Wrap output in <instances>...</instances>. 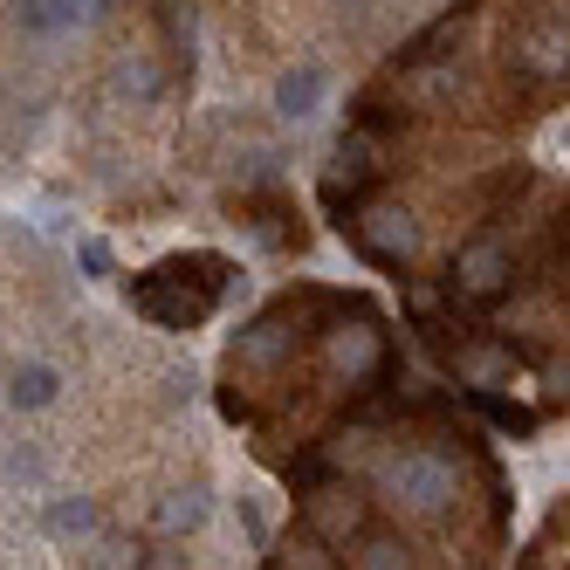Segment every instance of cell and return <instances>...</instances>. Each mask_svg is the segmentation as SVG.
<instances>
[{"mask_svg":"<svg viewBox=\"0 0 570 570\" xmlns=\"http://www.w3.org/2000/svg\"><path fill=\"white\" fill-rule=\"evenodd\" d=\"M379 495L399 509V515H413V522H433L461 502V468L440 454V446H405V454H392L379 468Z\"/></svg>","mask_w":570,"mask_h":570,"instance_id":"1","label":"cell"},{"mask_svg":"<svg viewBox=\"0 0 570 570\" xmlns=\"http://www.w3.org/2000/svg\"><path fill=\"white\" fill-rule=\"evenodd\" d=\"M385 364H392V351H385V331H379L372 316L331 323V331H323V372H331V379L372 385V379H385Z\"/></svg>","mask_w":570,"mask_h":570,"instance_id":"2","label":"cell"},{"mask_svg":"<svg viewBox=\"0 0 570 570\" xmlns=\"http://www.w3.org/2000/svg\"><path fill=\"white\" fill-rule=\"evenodd\" d=\"M509 282H515V255L502 240H468L454 255V296L461 303H495V296H509Z\"/></svg>","mask_w":570,"mask_h":570,"instance_id":"3","label":"cell"},{"mask_svg":"<svg viewBox=\"0 0 570 570\" xmlns=\"http://www.w3.org/2000/svg\"><path fill=\"white\" fill-rule=\"evenodd\" d=\"M351 234H357V248L372 255V262H405V255L420 248V227H413L405 207H364L351 220Z\"/></svg>","mask_w":570,"mask_h":570,"instance_id":"4","label":"cell"},{"mask_svg":"<svg viewBox=\"0 0 570 570\" xmlns=\"http://www.w3.org/2000/svg\"><path fill=\"white\" fill-rule=\"evenodd\" d=\"M309 529H316L323 543L351 550L364 537V502L351 495V488H323V495H309Z\"/></svg>","mask_w":570,"mask_h":570,"instance_id":"5","label":"cell"},{"mask_svg":"<svg viewBox=\"0 0 570 570\" xmlns=\"http://www.w3.org/2000/svg\"><path fill=\"white\" fill-rule=\"evenodd\" d=\"M515 62H522L529 76H557V69H570V21H537V28H522Z\"/></svg>","mask_w":570,"mask_h":570,"instance_id":"6","label":"cell"},{"mask_svg":"<svg viewBox=\"0 0 570 570\" xmlns=\"http://www.w3.org/2000/svg\"><path fill=\"white\" fill-rule=\"evenodd\" d=\"M56 399H62V372H56V364H42V357L14 364V379H8V405H14V413H49Z\"/></svg>","mask_w":570,"mask_h":570,"instance_id":"7","label":"cell"},{"mask_svg":"<svg viewBox=\"0 0 570 570\" xmlns=\"http://www.w3.org/2000/svg\"><path fill=\"white\" fill-rule=\"evenodd\" d=\"M323 90H331L323 62H296V69H282V83H275V110L282 117H316L323 110Z\"/></svg>","mask_w":570,"mask_h":570,"instance_id":"8","label":"cell"},{"mask_svg":"<svg viewBox=\"0 0 570 570\" xmlns=\"http://www.w3.org/2000/svg\"><path fill=\"white\" fill-rule=\"evenodd\" d=\"M207 509L214 502H207V488H199V481L193 488H173V495L151 509V529H158V537H193V529L207 522Z\"/></svg>","mask_w":570,"mask_h":570,"instance_id":"9","label":"cell"},{"mask_svg":"<svg viewBox=\"0 0 570 570\" xmlns=\"http://www.w3.org/2000/svg\"><path fill=\"white\" fill-rule=\"evenodd\" d=\"M97 502L90 495H56L49 509H42V529H49V537H76V543H83V537H97Z\"/></svg>","mask_w":570,"mask_h":570,"instance_id":"10","label":"cell"},{"mask_svg":"<svg viewBox=\"0 0 570 570\" xmlns=\"http://www.w3.org/2000/svg\"><path fill=\"white\" fill-rule=\"evenodd\" d=\"M289 351V331H282V309L275 316H262L255 331H240L234 337V364H268V357H282Z\"/></svg>","mask_w":570,"mask_h":570,"instance_id":"11","label":"cell"},{"mask_svg":"<svg viewBox=\"0 0 570 570\" xmlns=\"http://www.w3.org/2000/svg\"><path fill=\"white\" fill-rule=\"evenodd\" d=\"M357 570H413V550H405V537L364 529V537H357Z\"/></svg>","mask_w":570,"mask_h":570,"instance_id":"12","label":"cell"},{"mask_svg":"<svg viewBox=\"0 0 570 570\" xmlns=\"http://www.w3.org/2000/svg\"><path fill=\"white\" fill-rule=\"evenodd\" d=\"M83 268H90L97 282H110V268H117V262H110V248H104V240H83Z\"/></svg>","mask_w":570,"mask_h":570,"instance_id":"13","label":"cell"},{"mask_svg":"<svg viewBox=\"0 0 570 570\" xmlns=\"http://www.w3.org/2000/svg\"><path fill=\"white\" fill-rule=\"evenodd\" d=\"M296 570H331V557H323V543H303V557H296Z\"/></svg>","mask_w":570,"mask_h":570,"instance_id":"14","label":"cell"}]
</instances>
